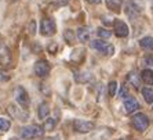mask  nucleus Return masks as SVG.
<instances>
[{
    "label": "nucleus",
    "mask_w": 153,
    "mask_h": 140,
    "mask_svg": "<svg viewBox=\"0 0 153 140\" xmlns=\"http://www.w3.org/2000/svg\"><path fill=\"white\" fill-rule=\"evenodd\" d=\"M44 128L39 125H29L24 128L21 132V137L25 140H32V139H40L44 135Z\"/></svg>",
    "instance_id": "f257e3e1"
},
{
    "label": "nucleus",
    "mask_w": 153,
    "mask_h": 140,
    "mask_svg": "<svg viewBox=\"0 0 153 140\" xmlns=\"http://www.w3.org/2000/svg\"><path fill=\"white\" fill-rule=\"evenodd\" d=\"M57 32V25L51 18H43L40 22V33L43 36H53Z\"/></svg>",
    "instance_id": "f03ea898"
},
{
    "label": "nucleus",
    "mask_w": 153,
    "mask_h": 140,
    "mask_svg": "<svg viewBox=\"0 0 153 140\" xmlns=\"http://www.w3.org/2000/svg\"><path fill=\"white\" fill-rule=\"evenodd\" d=\"M132 126L137 130H139V132H143L149 126V118L145 114H142V112H138V114H135L132 117Z\"/></svg>",
    "instance_id": "7ed1b4c3"
},
{
    "label": "nucleus",
    "mask_w": 153,
    "mask_h": 140,
    "mask_svg": "<svg viewBox=\"0 0 153 140\" xmlns=\"http://www.w3.org/2000/svg\"><path fill=\"white\" fill-rule=\"evenodd\" d=\"M91 47L95 49L97 51L105 54V56H111L114 51V47L112 46V44L106 43V42H103V40H93V42H91Z\"/></svg>",
    "instance_id": "20e7f679"
},
{
    "label": "nucleus",
    "mask_w": 153,
    "mask_h": 140,
    "mask_svg": "<svg viewBox=\"0 0 153 140\" xmlns=\"http://www.w3.org/2000/svg\"><path fill=\"white\" fill-rule=\"evenodd\" d=\"M50 71H51V67L47 60H39V61H36L35 74L39 76V78H46V76H48Z\"/></svg>",
    "instance_id": "39448f33"
},
{
    "label": "nucleus",
    "mask_w": 153,
    "mask_h": 140,
    "mask_svg": "<svg viewBox=\"0 0 153 140\" xmlns=\"http://www.w3.org/2000/svg\"><path fill=\"white\" fill-rule=\"evenodd\" d=\"M94 122H90V121H83V119H75L73 121V128H75L76 132L79 133H88L94 129Z\"/></svg>",
    "instance_id": "423d86ee"
},
{
    "label": "nucleus",
    "mask_w": 153,
    "mask_h": 140,
    "mask_svg": "<svg viewBox=\"0 0 153 140\" xmlns=\"http://www.w3.org/2000/svg\"><path fill=\"white\" fill-rule=\"evenodd\" d=\"M15 100H17V103L21 105L24 110H25V108H28V105H29V96H28V93H26V90L24 89L22 86H18L17 89H15Z\"/></svg>",
    "instance_id": "0eeeda50"
},
{
    "label": "nucleus",
    "mask_w": 153,
    "mask_h": 140,
    "mask_svg": "<svg viewBox=\"0 0 153 140\" xmlns=\"http://www.w3.org/2000/svg\"><path fill=\"white\" fill-rule=\"evenodd\" d=\"M7 110H8V112H10L11 117H14V118L19 119V121H26V119L29 118L28 112L24 111V110H21V108L15 107L14 104H10V105L7 107Z\"/></svg>",
    "instance_id": "6e6552de"
},
{
    "label": "nucleus",
    "mask_w": 153,
    "mask_h": 140,
    "mask_svg": "<svg viewBox=\"0 0 153 140\" xmlns=\"http://www.w3.org/2000/svg\"><path fill=\"white\" fill-rule=\"evenodd\" d=\"M114 33H116V36H119V38H126V36L128 35L127 24L120 21V20L114 21Z\"/></svg>",
    "instance_id": "1a4fd4ad"
},
{
    "label": "nucleus",
    "mask_w": 153,
    "mask_h": 140,
    "mask_svg": "<svg viewBox=\"0 0 153 140\" xmlns=\"http://www.w3.org/2000/svg\"><path fill=\"white\" fill-rule=\"evenodd\" d=\"M139 13H141L139 7L132 2V0H130V2L127 3V7H126V14H127V17L131 18V20H134V18H137L139 15Z\"/></svg>",
    "instance_id": "9d476101"
},
{
    "label": "nucleus",
    "mask_w": 153,
    "mask_h": 140,
    "mask_svg": "<svg viewBox=\"0 0 153 140\" xmlns=\"http://www.w3.org/2000/svg\"><path fill=\"white\" fill-rule=\"evenodd\" d=\"M139 108V103L137 101V99H134V97H127L124 101V110L127 114H131V112L137 111Z\"/></svg>",
    "instance_id": "9b49d317"
},
{
    "label": "nucleus",
    "mask_w": 153,
    "mask_h": 140,
    "mask_svg": "<svg viewBox=\"0 0 153 140\" xmlns=\"http://www.w3.org/2000/svg\"><path fill=\"white\" fill-rule=\"evenodd\" d=\"M10 62V51L8 47H6L4 44H0V64H8Z\"/></svg>",
    "instance_id": "f8f14e48"
},
{
    "label": "nucleus",
    "mask_w": 153,
    "mask_h": 140,
    "mask_svg": "<svg viewBox=\"0 0 153 140\" xmlns=\"http://www.w3.org/2000/svg\"><path fill=\"white\" fill-rule=\"evenodd\" d=\"M48 114H50V105H48V103L47 101H43L42 104L39 105V110H37V115H39L40 119H44L48 117Z\"/></svg>",
    "instance_id": "ddd939ff"
},
{
    "label": "nucleus",
    "mask_w": 153,
    "mask_h": 140,
    "mask_svg": "<svg viewBox=\"0 0 153 140\" xmlns=\"http://www.w3.org/2000/svg\"><path fill=\"white\" fill-rule=\"evenodd\" d=\"M106 6L109 10L114 11V13H120V7L123 4V0H105Z\"/></svg>",
    "instance_id": "4468645a"
},
{
    "label": "nucleus",
    "mask_w": 153,
    "mask_h": 140,
    "mask_svg": "<svg viewBox=\"0 0 153 140\" xmlns=\"http://www.w3.org/2000/svg\"><path fill=\"white\" fill-rule=\"evenodd\" d=\"M90 29L85 28V26H83V28H80L77 31V39L80 40V42H87V40L90 39Z\"/></svg>",
    "instance_id": "2eb2a0df"
},
{
    "label": "nucleus",
    "mask_w": 153,
    "mask_h": 140,
    "mask_svg": "<svg viewBox=\"0 0 153 140\" xmlns=\"http://www.w3.org/2000/svg\"><path fill=\"white\" fill-rule=\"evenodd\" d=\"M141 78L146 85H153V71L152 69H143L141 74Z\"/></svg>",
    "instance_id": "dca6fc26"
},
{
    "label": "nucleus",
    "mask_w": 153,
    "mask_h": 140,
    "mask_svg": "<svg viewBox=\"0 0 153 140\" xmlns=\"http://www.w3.org/2000/svg\"><path fill=\"white\" fill-rule=\"evenodd\" d=\"M139 44H141V47L145 49V50H153V39L150 36L142 38V39L139 40Z\"/></svg>",
    "instance_id": "f3484780"
},
{
    "label": "nucleus",
    "mask_w": 153,
    "mask_h": 140,
    "mask_svg": "<svg viewBox=\"0 0 153 140\" xmlns=\"http://www.w3.org/2000/svg\"><path fill=\"white\" fill-rule=\"evenodd\" d=\"M142 96L145 99V101L148 104H152L153 103V90L150 87H143L142 89Z\"/></svg>",
    "instance_id": "a211bd4d"
},
{
    "label": "nucleus",
    "mask_w": 153,
    "mask_h": 140,
    "mask_svg": "<svg viewBox=\"0 0 153 140\" xmlns=\"http://www.w3.org/2000/svg\"><path fill=\"white\" fill-rule=\"evenodd\" d=\"M11 128V121L4 117H0V130L1 132H8Z\"/></svg>",
    "instance_id": "6ab92c4d"
},
{
    "label": "nucleus",
    "mask_w": 153,
    "mask_h": 140,
    "mask_svg": "<svg viewBox=\"0 0 153 140\" xmlns=\"http://www.w3.org/2000/svg\"><path fill=\"white\" fill-rule=\"evenodd\" d=\"M127 79H128V82H131L132 85H134V87H137V89L139 87V78H138V75H137V72H130Z\"/></svg>",
    "instance_id": "aec40b11"
},
{
    "label": "nucleus",
    "mask_w": 153,
    "mask_h": 140,
    "mask_svg": "<svg viewBox=\"0 0 153 140\" xmlns=\"http://www.w3.org/2000/svg\"><path fill=\"white\" fill-rule=\"evenodd\" d=\"M55 125H57V119L55 118H48L46 122H44L43 128H44V130H53L54 128H55Z\"/></svg>",
    "instance_id": "412c9836"
},
{
    "label": "nucleus",
    "mask_w": 153,
    "mask_h": 140,
    "mask_svg": "<svg viewBox=\"0 0 153 140\" xmlns=\"http://www.w3.org/2000/svg\"><path fill=\"white\" fill-rule=\"evenodd\" d=\"M98 36L103 38V39H109L112 36V33H111V31H108V29H98Z\"/></svg>",
    "instance_id": "4be33fe9"
},
{
    "label": "nucleus",
    "mask_w": 153,
    "mask_h": 140,
    "mask_svg": "<svg viewBox=\"0 0 153 140\" xmlns=\"http://www.w3.org/2000/svg\"><path fill=\"white\" fill-rule=\"evenodd\" d=\"M116 89H117V83L114 82V81H112V82L109 83V96L113 97L114 94H116Z\"/></svg>",
    "instance_id": "5701e85b"
},
{
    "label": "nucleus",
    "mask_w": 153,
    "mask_h": 140,
    "mask_svg": "<svg viewBox=\"0 0 153 140\" xmlns=\"http://www.w3.org/2000/svg\"><path fill=\"white\" fill-rule=\"evenodd\" d=\"M28 31L30 35H35L36 33V22L35 21H30V24H29V26H28Z\"/></svg>",
    "instance_id": "b1692460"
},
{
    "label": "nucleus",
    "mask_w": 153,
    "mask_h": 140,
    "mask_svg": "<svg viewBox=\"0 0 153 140\" xmlns=\"http://www.w3.org/2000/svg\"><path fill=\"white\" fill-rule=\"evenodd\" d=\"M119 94H120V97H128V90H127V87H126V86L121 87V89H120V93H119Z\"/></svg>",
    "instance_id": "393cba45"
},
{
    "label": "nucleus",
    "mask_w": 153,
    "mask_h": 140,
    "mask_svg": "<svg viewBox=\"0 0 153 140\" xmlns=\"http://www.w3.org/2000/svg\"><path fill=\"white\" fill-rule=\"evenodd\" d=\"M143 62L148 65H153V57H150V56H148V57L143 58Z\"/></svg>",
    "instance_id": "a878e982"
},
{
    "label": "nucleus",
    "mask_w": 153,
    "mask_h": 140,
    "mask_svg": "<svg viewBox=\"0 0 153 140\" xmlns=\"http://www.w3.org/2000/svg\"><path fill=\"white\" fill-rule=\"evenodd\" d=\"M6 79H8V75L7 74H4V71L0 69V81H6Z\"/></svg>",
    "instance_id": "bb28decb"
},
{
    "label": "nucleus",
    "mask_w": 153,
    "mask_h": 140,
    "mask_svg": "<svg viewBox=\"0 0 153 140\" xmlns=\"http://www.w3.org/2000/svg\"><path fill=\"white\" fill-rule=\"evenodd\" d=\"M68 2H69V0H58L57 4H58V6H65V4H68Z\"/></svg>",
    "instance_id": "cd10ccee"
},
{
    "label": "nucleus",
    "mask_w": 153,
    "mask_h": 140,
    "mask_svg": "<svg viewBox=\"0 0 153 140\" xmlns=\"http://www.w3.org/2000/svg\"><path fill=\"white\" fill-rule=\"evenodd\" d=\"M88 3H93V4H97V3H100L101 0H87Z\"/></svg>",
    "instance_id": "c85d7f7f"
},
{
    "label": "nucleus",
    "mask_w": 153,
    "mask_h": 140,
    "mask_svg": "<svg viewBox=\"0 0 153 140\" xmlns=\"http://www.w3.org/2000/svg\"><path fill=\"white\" fill-rule=\"evenodd\" d=\"M46 140H58V137H54V139H46Z\"/></svg>",
    "instance_id": "c756f323"
}]
</instances>
